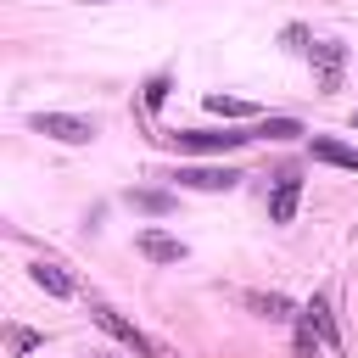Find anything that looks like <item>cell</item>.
Returning <instances> with one entry per match:
<instances>
[{
  "label": "cell",
  "mask_w": 358,
  "mask_h": 358,
  "mask_svg": "<svg viewBox=\"0 0 358 358\" xmlns=\"http://www.w3.org/2000/svg\"><path fill=\"white\" fill-rule=\"evenodd\" d=\"M246 140H252V129H173L168 134V145L190 151V157H218V151H235Z\"/></svg>",
  "instance_id": "1"
},
{
  "label": "cell",
  "mask_w": 358,
  "mask_h": 358,
  "mask_svg": "<svg viewBox=\"0 0 358 358\" xmlns=\"http://www.w3.org/2000/svg\"><path fill=\"white\" fill-rule=\"evenodd\" d=\"M28 123H34L39 134L62 140V145H90V140H95V117H78V112H34Z\"/></svg>",
  "instance_id": "2"
},
{
  "label": "cell",
  "mask_w": 358,
  "mask_h": 358,
  "mask_svg": "<svg viewBox=\"0 0 358 358\" xmlns=\"http://www.w3.org/2000/svg\"><path fill=\"white\" fill-rule=\"evenodd\" d=\"M308 62L319 67V95H336L341 90V73H347V45L341 39H313Z\"/></svg>",
  "instance_id": "3"
},
{
  "label": "cell",
  "mask_w": 358,
  "mask_h": 358,
  "mask_svg": "<svg viewBox=\"0 0 358 358\" xmlns=\"http://www.w3.org/2000/svg\"><path fill=\"white\" fill-rule=\"evenodd\" d=\"M168 179L185 185V190H235V185H241V173L224 168V162H201V168H185V162H179Z\"/></svg>",
  "instance_id": "4"
},
{
  "label": "cell",
  "mask_w": 358,
  "mask_h": 358,
  "mask_svg": "<svg viewBox=\"0 0 358 358\" xmlns=\"http://www.w3.org/2000/svg\"><path fill=\"white\" fill-rule=\"evenodd\" d=\"M90 319H95V324H101V330H106L112 341H123L129 352H140V358H151V341H145V336H140V330H134V324H129V319H123L117 308H106V302H101V308H95Z\"/></svg>",
  "instance_id": "5"
},
{
  "label": "cell",
  "mask_w": 358,
  "mask_h": 358,
  "mask_svg": "<svg viewBox=\"0 0 358 358\" xmlns=\"http://www.w3.org/2000/svg\"><path fill=\"white\" fill-rule=\"evenodd\" d=\"M296 201H302V179L296 173H280V185L268 196V224H291L296 218Z\"/></svg>",
  "instance_id": "6"
},
{
  "label": "cell",
  "mask_w": 358,
  "mask_h": 358,
  "mask_svg": "<svg viewBox=\"0 0 358 358\" xmlns=\"http://www.w3.org/2000/svg\"><path fill=\"white\" fill-rule=\"evenodd\" d=\"M134 246H140L145 263H179V257H185V241H173V235H162V229H140Z\"/></svg>",
  "instance_id": "7"
},
{
  "label": "cell",
  "mask_w": 358,
  "mask_h": 358,
  "mask_svg": "<svg viewBox=\"0 0 358 358\" xmlns=\"http://www.w3.org/2000/svg\"><path fill=\"white\" fill-rule=\"evenodd\" d=\"M308 157H313V162H330V168H352V173H358V151H352V145H341V140H330V134H313V140H308Z\"/></svg>",
  "instance_id": "8"
},
{
  "label": "cell",
  "mask_w": 358,
  "mask_h": 358,
  "mask_svg": "<svg viewBox=\"0 0 358 358\" xmlns=\"http://www.w3.org/2000/svg\"><path fill=\"white\" fill-rule=\"evenodd\" d=\"M28 274H34V285H45L50 296H73V291H78V285H73V274H67L62 263H45V257H39Z\"/></svg>",
  "instance_id": "9"
},
{
  "label": "cell",
  "mask_w": 358,
  "mask_h": 358,
  "mask_svg": "<svg viewBox=\"0 0 358 358\" xmlns=\"http://www.w3.org/2000/svg\"><path fill=\"white\" fill-rule=\"evenodd\" d=\"M302 319L313 324V336H319L324 347H341V336H336V319H330V302H324V296H313V302L302 308Z\"/></svg>",
  "instance_id": "10"
},
{
  "label": "cell",
  "mask_w": 358,
  "mask_h": 358,
  "mask_svg": "<svg viewBox=\"0 0 358 358\" xmlns=\"http://www.w3.org/2000/svg\"><path fill=\"white\" fill-rule=\"evenodd\" d=\"M129 207H134V213L162 218V213H173V196H168V190H129Z\"/></svg>",
  "instance_id": "11"
},
{
  "label": "cell",
  "mask_w": 358,
  "mask_h": 358,
  "mask_svg": "<svg viewBox=\"0 0 358 358\" xmlns=\"http://www.w3.org/2000/svg\"><path fill=\"white\" fill-rule=\"evenodd\" d=\"M207 112H218V117H257V106L241 101V95H207Z\"/></svg>",
  "instance_id": "12"
},
{
  "label": "cell",
  "mask_w": 358,
  "mask_h": 358,
  "mask_svg": "<svg viewBox=\"0 0 358 358\" xmlns=\"http://www.w3.org/2000/svg\"><path fill=\"white\" fill-rule=\"evenodd\" d=\"M257 134H263V140H296L302 123H296V117H263V123L252 129V140H257Z\"/></svg>",
  "instance_id": "13"
},
{
  "label": "cell",
  "mask_w": 358,
  "mask_h": 358,
  "mask_svg": "<svg viewBox=\"0 0 358 358\" xmlns=\"http://www.w3.org/2000/svg\"><path fill=\"white\" fill-rule=\"evenodd\" d=\"M246 308H257L263 319H291V302L274 296V291H268V296H263V291H246Z\"/></svg>",
  "instance_id": "14"
},
{
  "label": "cell",
  "mask_w": 358,
  "mask_h": 358,
  "mask_svg": "<svg viewBox=\"0 0 358 358\" xmlns=\"http://www.w3.org/2000/svg\"><path fill=\"white\" fill-rule=\"evenodd\" d=\"M6 347H11V358H22V352L45 347V336H39V330H28V324H11V330H6Z\"/></svg>",
  "instance_id": "15"
},
{
  "label": "cell",
  "mask_w": 358,
  "mask_h": 358,
  "mask_svg": "<svg viewBox=\"0 0 358 358\" xmlns=\"http://www.w3.org/2000/svg\"><path fill=\"white\" fill-rule=\"evenodd\" d=\"M168 90H173V78H168V73H151V84H145V112H162Z\"/></svg>",
  "instance_id": "16"
},
{
  "label": "cell",
  "mask_w": 358,
  "mask_h": 358,
  "mask_svg": "<svg viewBox=\"0 0 358 358\" xmlns=\"http://www.w3.org/2000/svg\"><path fill=\"white\" fill-rule=\"evenodd\" d=\"M319 347H324V341H319V336H313V324L302 319V324H296V358H319Z\"/></svg>",
  "instance_id": "17"
},
{
  "label": "cell",
  "mask_w": 358,
  "mask_h": 358,
  "mask_svg": "<svg viewBox=\"0 0 358 358\" xmlns=\"http://www.w3.org/2000/svg\"><path fill=\"white\" fill-rule=\"evenodd\" d=\"M280 45H285V50H302V56L313 50V45H308V28H302V22H285V34H280Z\"/></svg>",
  "instance_id": "18"
},
{
  "label": "cell",
  "mask_w": 358,
  "mask_h": 358,
  "mask_svg": "<svg viewBox=\"0 0 358 358\" xmlns=\"http://www.w3.org/2000/svg\"><path fill=\"white\" fill-rule=\"evenodd\" d=\"M352 129H358V112H352Z\"/></svg>",
  "instance_id": "19"
},
{
  "label": "cell",
  "mask_w": 358,
  "mask_h": 358,
  "mask_svg": "<svg viewBox=\"0 0 358 358\" xmlns=\"http://www.w3.org/2000/svg\"><path fill=\"white\" fill-rule=\"evenodd\" d=\"M90 6H106V0H90Z\"/></svg>",
  "instance_id": "20"
}]
</instances>
